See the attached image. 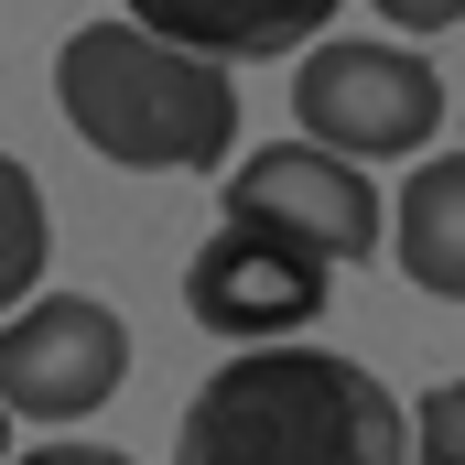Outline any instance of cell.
I'll return each instance as SVG.
<instances>
[{"label": "cell", "mask_w": 465, "mask_h": 465, "mask_svg": "<svg viewBox=\"0 0 465 465\" xmlns=\"http://www.w3.org/2000/svg\"><path fill=\"white\" fill-rule=\"evenodd\" d=\"M173 465H411V422L357 357L271 336L184 401Z\"/></svg>", "instance_id": "6da1fadb"}, {"label": "cell", "mask_w": 465, "mask_h": 465, "mask_svg": "<svg viewBox=\"0 0 465 465\" xmlns=\"http://www.w3.org/2000/svg\"><path fill=\"white\" fill-rule=\"evenodd\" d=\"M54 109L87 152H109L130 173H217L238 141V87L217 54L152 33V22H87L54 54Z\"/></svg>", "instance_id": "7a4b0ae2"}, {"label": "cell", "mask_w": 465, "mask_h": 465, "mask_svg": "<svg viewBox=\"0 0 465 465\" xmlns=\"http://www.w3.org/2000/svg\"><path fill=\"white\" fill-rule=\"evenodd\" d=\"M292 109L314 141H336L357 163H401L444 130V76L411 44H314L292 76Z\"/></svg>", "instance_id": "3957f363"}, {"label": "cell", "mask_w": 465, "mask_h": 465, "mask_svg": "<svg viewBox=\"0 0 465 465\" xmlns=\"http://www.w3.org/2000/svg\"><path fill=\"white\" fill-rule=\"evenodd\" d=\"M325 271L336 260L314 238L271 228V217H228L184 271V314L206 336H228V347H271V336H303L325 314Z\"/></svg>", "instance_id": "277c9868"}, {"label": "cell", "mask_w": 465, "mask_h": 465, "mask_svg": "<svg viewBox=\"0 0 465 465\" xmlns=\"http://www.w3.org/2000/svg\"><path fill=\"white\" fill-rule=\"evenodd\" d=\"M130 379V325L87 292H33L22 314H0V401L22 422H87Z\"/></svg>", "instance_id": "5b68a950"}, {"label": "cell", "mask_w": 465, "mask_h": 465, "mask_svg": "<svg viewBox=\"0 0 465 465\" xmlns=\"http://www.w3.org/2000/svg\"><path fill=\"white\" fill-rule=\"evenodd\" d=\"M217 206L228 217H271V228L314 238L325 260H368L379 249V184L357 173V152H336V141H271V152H249L228 184H217Z\"/></svg>", "instance_id": "8992f818"}, {"label": "cell", "mask_w": 465, "mask_h": 465, "mask_svg": "<svg viewBox=\"0 0 465 465\" xmlns=\"http://www.w3.org/2000/svg\"><path fill=\"white\" fill-rule=\"evenodd\" d=\"M119 11L195 44V54H217V65H249V54H303L336 0H119Z\"/></svg>", "instance_id": "52a82bcc"}, {"label": "cell", "mask_w": 465, "mask_h": 465, "mask_svg": "<svg viewBox=\"0 0 465 465\" xmlns=\"http://www.w3.org/2000/svg\"><path fill=\"white\" fill-rule=\"evenodd\" d=\"M390 249H401V271H411L433 303H465V152H433V163L401 184Z\"/></svg>", "instance_id": "ba28073f"}, {"label": "cell", "mask_w": 465, "mask_h": 465, "mask_svg": "<svg viewBox=\"0 0 465 465\" xmlns=\"http://www.w3.org/2000/svg\"><path fill=\"white\" fill-rule=\"evenodd\" d=\"M44 249H54V217H44L33 173L0 152V314H22V303H33V282H44Z\"/></svg>", "instance_id": "9c48e42d"}, {"label": "cell", "mask_w": 465, "mask_h": 465, "mask_svg": "<svg viewBox=\"0 0 465 465\" xmlns=\"http://www.w3.org/2000/svg\"><path fill=\"white\" fill-rule=\"evenodd\" d=\"M411 465H465V379H444L411 422Z\"/></svg>", "instance_id": "30bf717a"}, {"label": "cell", "mask_w": 465, "mask_h": 465, "mask_svg": "<svg viewBox=\"0 0 465 465\" xmlns=\"http://www.w3.org/2000/svg\"><path fill=\"white\" fill-rule=\"evenodd\" d=\"M379 22H401V33H455L465 22V0H368Z\"/></svg>", "instance_id": "8fae6325"}, {"label": "cell", "mask_w": 465, "mask_h": 465, "mask_svg": "<svg viewBox=\"0 0 465 465\" xmlns=\"http://www.w3.org/2000/svg\"><path fill=\"white\" fill-rule=\"evenodd\" d=\"M22 465H130V455H109V444H33Z\"/></svg>", "instance_id": "7c38bea8"}, {"label": "cell", "mask_w": 465, "mask_h": 465, "mask_svg": "<svg viewBox=\"0 0 465 465\" xmlns=\"http://www.w3.org/2000/svg\"><path fill=\"white\" fill-rule=\"evenodd\" d=\"M0 411H11V401H0Z\"/></svg>", "instance_id": "4fadbf2b"}]
</instances>
